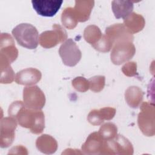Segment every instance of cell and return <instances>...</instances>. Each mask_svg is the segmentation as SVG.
I'll return each instance as SVG.
<instances>
[{
	"label": "cell",
	"instance_id": "1",
	"mask_svg": "<svg viewBox=\"0 0 155 155\" xmlns=\"http://www.w3.org/2000/svg\"><path fill=\"white\" fill-rule=\"evenodd\" d=\"M9 116L15 118L20 126L28 128L36 134L41 133L45 128V116L41 110L27 108L24 102H13L8 110Z\"/></svg>",
	"mask_w": 155,
	"mask_h": 155
},
{
	"label": "cell",
	"instance_id": "2",
	"mask_svg": "<svg viewBox=\"0 0 155 155\" xmlns=\"http://www.w3.org/2000/svg\"><path fill=\"white\" fill-rule=\"evenodd\" d=\"M12 35L21 46L35 49L39 44V33L36 28L28 23H21L12 30Z\"/></svg>",
	"mask_w": 155,
	"mask_h": 155
},
{
	"label": "cell",
	"instance_id": "3",
	"mask_svg": "<svg viewBox=\"0 0 155 155\" xmlns=\"http://www.w3.org/2000/svg\"><path fill=\"white\" fill-rule=\"evenodd\" d=\"M140 112L138 114L137 124L142 133L147 136H153L155 133L154 105L147 102L141 103Z\"/></svg>",
	"mask_w": 155,
	"mask_h": 155
},
{
	"label": "cell",
	"instance_id": "4",
	"mask_svg": "<svg viewBox=\"0 0 155 155\" xmlns=\"http://www.w3.org/2000/svg\"><path fill=\"white\" fill-rule=\"evenodd\" d=\"M136 53V48L132 41H122L116 42L110 54L111 62L114 65H121L131 59Z\"/></svg>",
	"mask_w": 155,
	"mask_h": 155
},
{
	"label": "cell",
	"instance_id": "5",
	"mask_svg": "<svg viewBox=\"0 0 155 155\" xmlns=\"http://www.w3.org/2000/svg\"><path fill=\"white\" fill-rule=\"evenodd\" d=\"M59 54L64 65L75 66L82 58V53L72 39H67L60 46Z\"/></svg>",
	"mask_w": 155,
	"mask_h": 155
},
{
	"label": "cell",
	"instance_id": "6",
	"mask_svg": "<svg viewBox=\"0 0 155 155\" xmlns=\"http://www.w3.org/2000/svg\"><path fill=\"white\" fill-rule=\"evenodd\" d=\"M67 39L66 31L59 24H54L53 30L42 32L39 38V44L45 48L55 47Z\"/></svg>",
	"mask_w": 155,
	"mask_h": 155
},
{
	"label": "cell",
	"instance_id": "7",
	"mask_svg": "<svg viewBox=\"0 0 155 155\" xmlns=\"http://www.w3.org/2000/svg\"><path fill=\"white\" fill-rule=\"evenodd\" d=\"M44 92L36 85L27 86L23 90V102L30 109L41 110L45 104Z\"/></svg>",
	"mask_w": 155,
	"mask_h": 155
},
{
	"label": "cell",
	"instance_id": "8",
	"mask_svg": "<svg viewBox=\"0 0 155 155\" xmlns=\"http://www.w3.org/2000/svg\"><path fill=\"white\" fill-rule=\"evenodd\" d=\"M17 122L16 120L11 116L1 118L0 127V146L1 148H7L13 143L15 137Z\"/></svg>",
	"mask_w": 155,
	"mask_h": 155
},
{
	"label": "cell",
	"instance_id": "9",
	"mask_svg": "<svg viewBox=\"0 0 155 155\" xmlns=\"http://www.w3.org/2000/svg\"><path fill=\"white\" fill-rule=\"evenodd\" d=\"M131 143L124 136L117 134L112 140H107V154H133Z\"/></svg>",
	"mask_w": 155,
	"mask_h": 155
},
{
	"label": "cell",
	"instance_id": "10",
	"mask_svg": "<svg viewBox=\"0 0 155 155\" xmlns=\"http://www.w3.org/2000/svg\"><path fill=\"white\" fill-rule=\"evenodd\" d=\"M105 35L112 43L113 45L117 42L122 41H133V35L127 29L123 24H113L105 31Z\"/></svg>",
	"mask_w": 155,
	"mask_h": 155
},
{
	"label": "cell",
	"instance_id": "11",
	"mask_svg": "<svg viewBox=\"0 0 155 155\" xmlns=\"http://www.w3.org/2000/svg\"><path fill=\"white\" fill-rule=\"evenodd\" d=\"M31 2L33 8L39 15L44 17H52L59 11L63 1L32 0Z\"/></svg>",
	"mask_w": 155,
	"mask_h": 155
},
{
	"label": "cell",
	"instance_id": "12",
	"mask_svg": "<svg viewBox=\"0 0 155 155\" xmlns=\"http://www.w3.org/2000/svg\"><path fill=\"white\" fill-rule=\"evenodd\" d=\"M106 140H104L98 132L91 133L82 145V151L84 154H103Z\"/></svg>",
	"mask_w": 155,
	"mask_h": 155
},
{
	"label": "cell",
	"instance_id": "13",
	"mask_svg": "<svg viewBox=\"0 0 155 155\" xmlns=\"http://www.w3.org/2000/svg\"><path fill=\"white\" fill-rule=\"evenodd\" d=\"M0 55L5 57L12 63L18 58V50L15 46L12 36L7 33H2L0 39Z\"/></svg>",
	"mask_w": 155,
	"mask_h": 155
},
{
	"label": "cell",
	"instance_id": "14",
	"mask_svg": "<svg viewBox=\"0 0 155 155\" xmlns=\"http://www.w3.org/2000/svg\"><path fill=\"white\" fill-rule=\"evenodd\" d=\"M41 72L35 68H27L18 71L15 76V82L18 84L33 85L41 79Z\"/></svg>",
	"mask_w": 155,
	"mask_h": 155
},
{
	"label": "cell",
	"instance_id": "15",
	"mask_svg": "<svg viewBox=\"0 0 155 155\" xmlns=\"http://www.w3.org/2000/svg\"><path fill=\"white\" fill-rule=\"evenodd\" d=\"M116 114V109L113 107H104L99 110L94 109L88 114L87 120L93 125H99L105 120H111Z\"/></svg>",
	"mask_w": 155,
	"mask_h": 155
},
{
	"label": "cell",
	"instance_id": "16",
	"mask_svg": "<svg viewBox=\"0 0 155 155\" xmlns=\"http://www.w3.org/2000/svg\"><path fill=\"white\" fill-rule=\"evenodd\" d=\"M94 5L91 0H76L73 7L74 12L78 22H84L88 20Z\"/></svg>",
	"mask_w": 155,
	"mask_h": 155
},
{
	"label": "cell",
	"instance_id": "17",
	"mask_svg": "<svg viewBox=\"0 0 155 155\" xmlns=\"http://www.w3.org/2000/svg\"><path fill=\"white\" fill-rule=\"evenodd\" d=\"M133 1L114 0L111 2L112 11L117 19L127 17L133 12Z\"/></svg>",
	"mask_w": 155,
	"mask_h": 155
},
{
	"label": "cell",
	"instance_id": "18",
	"mask_svg": "<svg viewBox=\"0 0 155 155\" xmlns=\"http://www.w3.org/2000/svg\"><path fill=\"white\" fill-rule=\"evenodd\" d=\"M127 29L133 35L140 31L145 26L144 18L140 14L132 12L124 19V24Z\"/></svg>",
	"mask_w": 155,
	"mask_h": 155
},
{
	"label": "cell",
	"instance_id": "19",
	"mask_svg": "<svg viewBox=\"0 0 155 155\" xmlns=\"http://www.w3.org/2000/svg\"><path fill=\"white\" fill-rule=\"evenodd\" d=\"M36 148L45 154H53L58 148V143L54 138L48 134H42L36 140Z\"/></svg>",
	"mask_w": 155,
	"mask_h": 155
},
{
	"label": "cell",
	"instance_id": "20",
	"mask_svg": "<svg viewBox=\"0 0 155 155\" xmlns=\"http://www.w3.org/2000/svg\"><path fill=\"white\" fill-rule=\"evenodd\" d=\"M143 92L138 87H129L125 92V99L127 104L131 108H137L142 102Z\"/></svg>",
	"mask_w": 155,
	"mask_h": 155
},
{
	"label": "cell",
	"instance_id": "21",
	"mask_svg": "<svg viewBox=\"0 0 155 155\" xmlns=\"http://www.w3.org/2000/svg\"><path fill=\"white\" fill-rule=\"evenodd\" d=\"M10 62L5 57L0 55L1 80V84H10L15 78V73L10 66Z\"/></svg>",
	"mask_w": 155,
	"mask_h": 155
},
{
	"label": "cell",
	"instance_id": "22",
	"mask_svg": "<svg viewBox=\"0 0 155 155\" xmlns=\"http://www.w3.org/2000/svg\"><path fill=\"white\" fill-rule=\"evenodd\" d=\"M102 33L100 28L94 25L87 26L84 31V39L92 46L96 44L102 37Z\"/></svg>",
	"mask_w": 155,
	"mask_h": 155
},
{
	"label": "cell",
	"instance_id": "23",
	"mask_svg": "<svg viewBox=\"0 0 155 155\" xmlns=\"http://www.w3.org/2000/svg\"><path fill=\"white\" fill-rule=\"evenodd\" d=\"M61 22L63 25L69 30L73 29L76 27L78 21L74 14L73 8L69 7L64 10L61 15Z\"/></svg>",
	"mask_w": 155,
	"mask_h": 155
},
{
	"label": "cell",
	"instance_id": "24",
	"mask_svg": "<svg viewBox=\"0 0 155 155\" xmlns=\"http://www.w3.org/2000/svg\"><path fill=\"white\" fill-rule=\"evenodd\" d=\"M117 128L116 125L111 122H108L102 125L98 131L101 137L106 140L113 139L117 134Z\"/></svg>",
	"mask_w": 155,
	"mask_h": 155
},
{
	"label": "cell",
	"instance_id": "25",
	"mask_svg": "<svg viewBox=\"0 0 155 155\" xmlns=\"http://www.w3.org/2000/svg\"><path fill=\"white\" fill-rule=\"evenodd\" d=\"M88 81L89 88L95 93H99L104 88L105 78L104 76H95L89 79Z\"/></svg>",
	"mask_w": 155,
	"mask_h": 155
},
{
	"label": "cell",
	"instance_id": "26",
	"mask_svg": "<svg viewBox=\"0 0 155 155\" xmlns=\"http://www.w3.org/2000/svg\"><path fill=\"white\" fill-rule=\"evenodd\" d=\"M95 50L102 52L106 53L110 51L113 47V44L106 36L105 34H103L101 39L94 45L92 46Z\"/></svg>",
	"mask_w": 155,
	"mask_h": 155
},
{
	"label": "cell",
	"instance_id": "27",
	"mask_svg": "<svg viewBox=\"0 0 155 155\" xmlns=\"http://www.w3.org/2000/svg\"><path fill=\"white\" fill-rule=\"evenodd\" d=\"M72 85L79 92H85L89 89V81L84 77H76L72 81Z\"/></svg>",
	"mask_w": 155,
	"mask_h": 155
},
{
	"label": "cell",
	"instance_id": "28",
	"mask_svg": "<svg viewBox=\"0 0 155 155\" xmlns=\"http://www.w3.org/2000/svg\"><path fill=\"white\" fill-rule=\"evenodd\" d=\"M123 73L128 77L134 76L137 74V64L135 62H128L122 67Z\"/></svg>",
	"mask_w": 155,
	"mask_h": 155
}]
</instances>
